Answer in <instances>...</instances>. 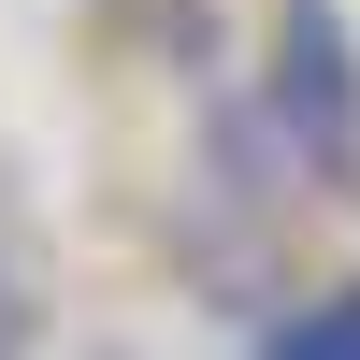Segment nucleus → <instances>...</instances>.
<instances>
[{
    "mask_svg": "<svg viewBox=\"0 0 360 360\" xmlns=\"http://www.w3.org/2000/svg\"><path fill=\"white\" fill-rule=\"evenodd\" d=\"M0 346H29V288H15V259H0Z\"/></svg>",
    "mask_w": 360,
    "mask_h": 360,
    "instance_id": "obj_3",
    "label": "nucleus"
},
{
    "mask_svg": "<svg viewBox=\"0 0 360 360\" xmlns=\"http://www.w3.org/2000/svg\"><path fill=\"white\" fill-rule=\"evenodd\" d=\"M259 115H274V173H303L317 202H360V29H346V0H274Z\"/></svg>",
    "mask_w": 360,
    "mask_h": 360,
    "instance_id": "obj_1",
    "label": "nucleus"
},
{
    "mask_svg": "<svg viewBox=\"0 0 360 360\" xmlns=\"http://www.w3.org/2000/svg\"><path fill=\"white\" fill-rule=\"evenodd\" d=\"M259 346H274V360H360V288H317V303L259 317Z\"/></svg>",
    "mask_w": 360,
    "mask_h": 360,
    "instance_id": "obj_2",
    "label": "nucleus"
}]
</instances>
